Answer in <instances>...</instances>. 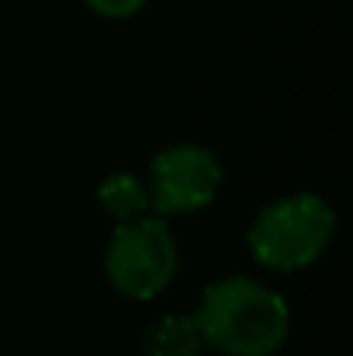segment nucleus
Wrapping results in <instances>:
<instances>
[{
    "mask_svg": "<svg viewBox=\"0 0 353 356\" xmlns=\"http://www.w3.org/2000/svg\"><path fill=\"white\" fill-rule=\"evenodd\" d=\"M194 325L205 350L222 356H277L291 332L284 298L256 277H222L201 291Z\"/></svg>",
    "mask_w": 353,
    "mask_h": 356,
    "instance_id": "obj_1",
    "label": "nucleus"
},
{
    "mask_svg": "<svg viewBox=\"0 0 353 356\" xmlns=\"http://www.w3.org/2000/svg\"><path fill=\"white\" fill-rule=\"evenodd\" d=\"M333 236H336L333 204L312 191H298L256 211L246 232V245L263 270L298 273L329 249Z\"/></svg>",
    "mask_w": 353,
    "mask_h": 356,
    "instance_id": "obj_2",
    "label": "nucleus"
},
{
    "mask_svg": "<svg viewBox=\"0 0 353 356\" xmlns=\"http://www.w3.org/2000/svg\"><path fill=\"white\" fill-rule=\"evenodd\" d=\"M180 266V249L166 218L142 215L132 222H118L104 249V277L118 294L132 301L159 298Z\"/></svg>",
    "mask_w": 353,
    "mask_h": 356,
    "instance_id": "obj_3",
    "label": "nucleus"
},
{
    "mask_svg": "<svg viewBox=\"0 0 353 356\" xmlns=\"http://www.w3.org/2000/svg\"><path fill=\"white\" fill-rule=\"evenodd\" d=\"M222 180L226 173L215 149L198 145V142H177L156 152L149 163V177H146L149 208L159 218L198 215L208 204H215Z\"/></svg>",
    "mask_w": 353,
    "mask_h": 356,
    "instance_id": "obj_4",
    "label": "nucleus"
},
{
    "mask_svg": "<svg viewBox=\"0 0 353 356\" xmlns=\"http://www.w3.org/2000/svg\"><path fill=\"white\" fill-rule=\"evenodd\" d=\"M142 353L146 356H201L205 353V339L194 325L191 315H166L159 322H152V329L142 339Z\"/></svg>",
    "mask_w": 353,
    "mask_h": 356,
    "instance_id": "obj_5",
    "label": "nucleus"
},
{
    "mask_svg": "<svg viewBox=\"0 0 353 356\" xmlns=\"http://www.w3.org/2000/svg\"><path fill=\"white\" fill-rule=\"evenodd\" d=\"M97 201L115 222H132V218H142V215L152 211L146 180L135 177V173H111L97 187Z\"/></svg>",
    "mask_w": 353,
    "mask_h": 356,
    "instance_id": "obj_6",
    "label": "nucleus"
},
{
    "mask_svg": "<svg viewBox=\"0 0 353 356\" xmlns=\"http://www.w3.org/2000/svg\"><path fill=\"white\" fill-rule=\"evenodd\" d=\"M97 17H108V21H125V17H135L149 0H84Z\"/></svg>",
    "mask_w": 353,
    "mask_h": 356,
    "instance_id": "obj_7",
    "label": "nucleus"
}]
</instances>
